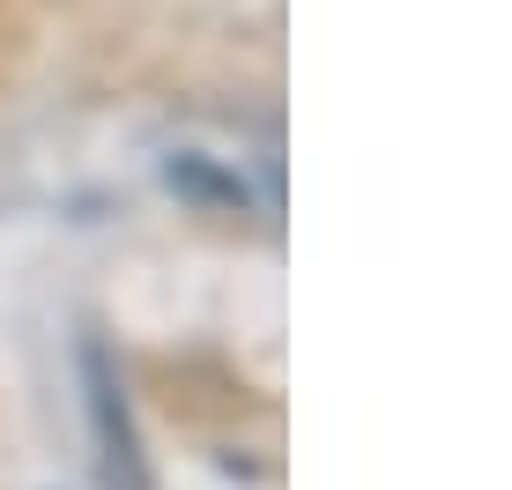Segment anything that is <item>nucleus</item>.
<instances>
[{
	"label": "nucleus",
	"instance_id": "f257e3e1",
	"mask_svg": "<svg viewBox=\"0 0 512 490\" xmlns=\"http://www.w3.org/2000/svg\"><path fill=\"white\" fill-rule=\"evenodd\" d=\"M164 179L179 186V194H193V201H216V208H238V201H245V186H238V179H223V171H208L201 156H171Z\"/></svg>",
	"mask_w": 512,
	"mask_h": 490
}]
</instances>
